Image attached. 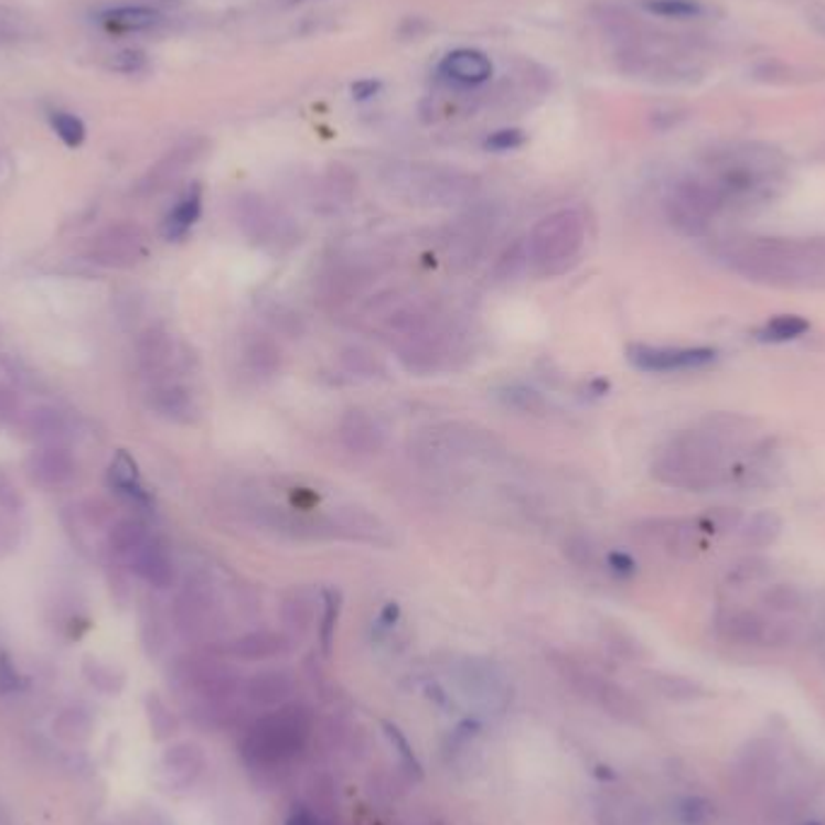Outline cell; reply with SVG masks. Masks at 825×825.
<instances>
[{"mask_svg": "<svg viewBox=\"0 0 825 825\" xmlns=\"http://www.w3.org/2000/svg\"><path fill=\"white\" fill-rule=\"evenodd\" d=\"M717 261L731 274L772 288H825V242L794 237L739 235L715 247Z\"/></svg>", "mask_w": 825, "mask_h": 825, "instance_id": "1", "label": "cell"}, {"mask_svg": "<svg viewBox=\"0 0 825 825\" xmlns=\"http://www.w3.org/2000/svg\"><path fill=\"white\" fill-rule=\"evenodd\" d=\"M737 451L717 440L703 425L674 435L652 461V479L683 493H710L733 483Z\"/></svg>", "mask_w": 825, "mask_h": 825, "instance_id": "2", "label": "cell"}, {"mask_svg": "<svg viewBox=\"0 0 825 825\" xmlns=\"http://www.w3.org/2000/svg\"><path fill=\"white\" fill-rule=\"evenodd\" d=\"M172 686L199 725L225 729L239 721L237 695L244 693L239 672L213 654H191L172 666Z\"/></svg>", "mask_w": 825, "mask_h": 825, "instance_id": "3", "label": "cell"}, {"mask_svg": "<svg viewBox=\"0 0 825 825\" xmlns=\"http://www.w3.org/2000/svg\"><path fill=\"white\" fill-rule=\"evenodd\" d=\"M705 176L717 189L725 211H741L775 196L784 179V167L775 150L763 146H733L715 154Z\"/></svg>", "mask_w": 825, "mask_h": 825, "instance_id": "4", "label": "cell"}, {"mask_svg": "<svg viewBox=\"0 0 825 825\" xmlns=\"http://www.w3.org/2000/svg\"><path fill=\"white\" fill-rule=\"evenodd\" d=\"M314 731V715L302 703H286L266 712L242 739V760L251 770L274 772L292 763Z\"/></svg>", "mask_w": 825, "mask_h": 825, "instance_id": "5", "label": "cell"}, {"mask_svg": "<svg viewBox=\"0 0 825 825\" xmlns=\"http://www.w3.org/2000/svg\"><path fill=\"white\" fill-rule=\"evenodd\" d=\"M410 451L422 467H459V463L493 459L502 442L481 425L444 420L420 428L410 440Z\"/></svg>", "mask_w": 825, "mask_h": 825, "instance_id": "6", "label": "cell"}, {"mask_svg": "<svg viewBox=\"0 0 825 825\" xmlns=\"http://www.w3.org/2000/svg\"><path fill=\"white\" fill-rule=\"evenodd\" d=\"M587 244L585 215L562 208L538 221L526 239L528 266L540 278H558L579 261Z\"/></svg>", "mask_w": 825, "mask_h": 825, "instance_id": "7", "label": "cell"}, {"mask_svg": "<svg viewBox=\"0 0 825 825\" xmlns=\"http://www.w3.org/2000/svg\"><path fill=\"white\" fill-rule=\"evenodd\" d=\"M389 184L398 196L422 208H449V205L467 203L475 191V182L469 174L428 164L396 167Z\"/></svg>", "mask_w": 825, "mask_h": 825, "instance_id": "8", "label": "cell"}, {"mask_svg": "<svg viewBox=\"0 0 825 825\" xmlns=\"http://www.w3.org/2000/svg\"><path fill=\"white\" fill-rule=\"evenodd\" d=\"M553 666L558 668L560 676L570 683V686L582 695V698L597 703L601 710L609 717H613L615 721H623V725H642V721L647 719L644 705L635 698L633 693L625 690L623 686H618L615 681H609L594 672H589V668L577 664L567 654H553Z\"/></svg>", "mask_w": 825, "mask_h": 825, "instance_id": "9", "label": "cell"}, {"mask_svg": "<svg viewBox=\"0 0 825 825\" xmlns=\"http://www.w3.org/2000/svg\"><path fill=\"white\" fill-rule=\"evenodd\" d=\"M664 211L668 223L686 237H703L710 232L715 217L725 211L717 189L710 179L686 176L668 191Z\"/></svg>", "mask_w": 825, "mask_h": 825, "instance_id": "10", "label": "cell"}, {"mask_svg": "<svg viewBox=\"0 0 825 825\" xmlns=\"http://www.w3.org/2000/svg\"><path fill=\"white\" fill-rule=\"evenodd\" d=\"M715 630L721 640L741 647H758V644H784L796 633V621L792 618L770 615L763 609H746V606H721L715 613Z\"/></svg>", "mask_w": 825, "mask_h": 825, "instance_id": "11", "label": "cell"}, {"mask_svg": "<svg viewBox=\"0 0 825 825\" xmlns=\"http://www.w3.org/2000/svg\"><path fill=\"white\" fill-rule=\"evenodd\" d=\"M237 227L254 247L266 251H288L300 242V232L290 217L256 193L237 201Z\"/></svg>", "mask_w": 825, "mask_h": 825, "instance_id": "12", "label": "cell"}, {"mask_svg": "<svg viewBox=\"0 0 825 825\" xmlns=\"http://www.w3.org/2000/svg\"><path fill=\"white\" fill-rule=\"evenodd\" d=\"M454 678L467 698L488 712H502L512 700V686L505 672L485 656L467 654L454 660Z\"/></svg>", "mask_w": 825, "mask_h": 825, "instance_id": "13", "label": "cell"}, {"mask_svg": "<svg viewBox=\"0 0 825 825\" xmlns=\"http://www.w3.org/2000/svg\"><path fill=\"white\" fill-rule=\"evenodd\" d=\"M633 536L640 544L666 553L668 558L690 560L705 546V528L700 519L686 517H650L633 526Z\"/></svg>", "mask_w": 825, "mask_h": 825, "instance_id": "14", "label": "cell"}, {"mask_svg": "<svg viewBox=\"0 0 825 825\" xmlns=\"http://www.w3.org/2000/svg\"><path fill=\"white\" fill-rule=\"evenodd\" d=\"M628 363L647 375H668V372H690L712 365L717 351L712 347H681V345H650L633 343L625 351Z\"/></svg>", "mask_w": 825, "mask_h": 825, "instance_id": "15", "label": "cell"}, {"mask_svg": "<svg viewBox=\"0 0 825 825\" xmlns=\"http://www.w3.org/2000/svg\"><path fill=\"white\" fill-rule=\"evenodd\" d=\"M221 603L205 582H191L174 601V623L189 640L211 638L221 630Z\"/></svg>", "mask_w": 825, "mask_h": 825, "instance_id": "16", "label": "cell"}, {"mask_svg": "<svg viewBox=\"0 0 825 825\" xmlns=\"http://www.w3.org/2000/svg\"><path fill=\"white\" fill-rule=\"evenodd\" d=\"M205 770V753L199 743L179 741L167 749L154 768V780L170 794L189 792Z\"/></svg>", "mask_w": 825, "mask_h": 825, "instance_id": "17", "label": "cell"}, {"mask_svg": "<svg viewBox=\"0 0 825 825\" xmlns=\"http://www.w3.org/2000/svg\"><path fill=\"white\" fill-rule=\"evenodd\" d=\"M148 237L138 225H114L93 244V261L109 268H131L148 259Z\"/></svg>", "mask_w": 825, "mask_h": 825, "instance_id": "18", "label": "cell"}, {"mask_svg": "<svg viewBox=\"0 0 825 825\" xmlns=\"http://www.w3.org/2000/svg\"><path fill=\"white\" fill-rule=\"evenodd\" d=\"M336 437L345 451H351L355 457H372L379 454L389 440V430H386L384 420L367 408H347L336 428Z\"/></svg>", "mask_w": 825, "mask_h": 825, "instance_id": "19", "label": "cell"}, {"mask_svg": "<svg viewBox=\"0 0 825 825\" xmlns=\"http://www.w3.org/2000/svg\"><path fill=\"white\" fill-rule=\"evenodd\" d=\"M495 229V215L488 208H473L463 213L459 221L449 227L447 237V256L451 264H463L469 266L479 259L485 239L493 235Z\"/></svg>", "mask_w": 825, "mask_h": 825, "instance_id": "20", "label": "cell"}, {"mask_svg": "<svg viewBox=\"0 0 825 825\" xmlns=\"http://www.w3.org/2000/svg\"><path fill=\"white\" fill-rule=\"evenodd\" d=\"M24 473H28L30 483L36 488H63L75 475V459L66 447L46 444L28 457Z\"/></svg>", "mask_w": 825, "mask_h": 825, "instance_id": "21", "label": "cell"}, {"mask_svg": "<svg viewBox=\"0 0 825 825\" xmlns=\"http://www.w3.org/2000/svg\"><path fill=\"white\" fill-rule=\"evenodd\" d=\"M321 613V591L300 585L288 589L280 601V621L286 628V635L292 638H307L317 625V618Z\"/></svg>", "mask_w": 825, "mask_h": 825, "instance_id": "22", "label": "cell"}, {"mask_svg": "<svg viewBox=\"0 0 825 825\" xmlns=\"http://www.w3.org/2000/svg\"><path fill=\"white\" fill-rule=\"evenodd\" d=\"M131 570L152 589H170L176 579V567L164 540L150 536L131 558Z\"/></svg>", "mask_w": 825, "mask_h": 825, "instance_id": "23", "label": "cell"}, {"mask_svg": "<svg viewBox=\"0 0 825 825\" xmlns=\"http://www.w3.org/2000/svg\"><path fill=\"white\" fill-rule=\"evenodd\" d=\"M150 406L158 416L182 425L196 422L201 416L196 396H193L186 384L176 379H160L154 384L150 392Z\"/></svg>", "mask_w": 825, "mask_h": 825, "instance_id": "24", "label": "cell"}, {"mask_svg": "<svg viewBox=\"0 0 825 825\" xmlns=\"http://www.w3.org/2000/svg\"><path fill=\"white\" fill-rule=\"evenodd\" d=\"M294 693V678L286 668H266L244 683V698L261 710H276Z\"/></svg>", "mask_w": 825, "mask_h": 825, "instance_id": "25", "label": "cell"}, {"mask_svg": "<svg viewBox=\"0 0 825 825\" xmlns=\"http://www.w3.org/2000/svg\"><path fill=\"white\" fill-rule=\"evenodd\" d=\"M440 75L459 85H483L495 75V66L479 49H454L440 61Z\"/></svg>", "mask_w": 825, "mask_h": 825, "instance_id": "26", "label": "cell"}, {"mask_svg": "<svg viewBox=\"0 0 825 825\" xmlns=\"http://www.w3.org/2000/svg\"><path fill=\"white\" fill-rule=\"evenodd\" d=\"M292 647V640L276 630H251L227 644V652L239 662H270L286 656Z\"/></svg>", "mask_w": 825, "mask_h": 825, "instance_id": "27", "label": "cell"}, {"mask_svg": "<svg viewBox=\"0 0 825 825\" xmlns=\"http://www.w3.org/2000/svg\"><path fill=\"white\" fill-rule=\"evenodd\" d=\"M282 363L280 345L266 333H249L242 343V365L254 379H268L278 375Z\"/></svg>", "mask_w": 825, "mask_h": 825, "instance_id": "28", "label": "cell"}, {"mask_svg": "<svg viewBox=\"0 0 825 825\" xmlns=\"http://www.w3.org/2000/svg\"><path fill=\"white\" fill-rule=\"evenodd\" d=\"M24 440H32L39 444H58L66 437V418L56 408L36 406L18 418Z\"/></svg>", "mask_w": 825, "mask_h": 825, "instance_id": "29", "label": "cell"}, {"mask_svg": "<svg viewBox=\"0 0 825 825\" xmlns=\"http://www.w3.org/2000/svg\"><path fill=\"white\" fill-rule=\"evenodd\" d=\"M201 213H203V193L199 184H193L184 196L176 201L174 208L167 213L164 223H162V237L167 242L184 239L191 232V227L199 223Z\"/></svg>", "mask_w": 825, "mask_h": 825, "instance_id": "30", "label": "cell"}, {"mask_svg": "<svg viewBox=\"0 0 825 825\" xmlns=\"http://www.w3.org/2000/svg\"><path fill=\"white\" fill-rule=\"evenodd\" d=\"M109 485L119 495L128 497L131 502H138V505H150V502H152L143 481H140L138 463L133 461L131 454H128V451H119V454L111 459Z\"/></svg>", "mask_w": 825, "mask_h": 825, "instance_id": "31", "label": "cell"}, {"mask_svg": "<svg viewBox=\"0 0 825 825\" xmlns=\"http://www.w3.org/2000/svg\"><path fill=\"white\" fill-rule=\"evenodd\" d=\"M101 24L111 34H128V32H146L160 24L162 15L158 10L148 6H119L101 12Z\"/></svg>", "mask_w": 825, "mask_h": 825, "instance_id": "32", "label": "cell"}, {"mask_svg": "<svg viewBox=\"0 0 825 825\" xmlns=\"http://www.w3.org/2000/svg\"><path fill=\"white\" fill-rule=\"evenodd\" d=\"M784 528V522L778 512L763 510L751 514L749 519H743L739 526V536L746 546L751 548H768L775 544Z\"/></svg>", "mask_w": 825, "mask_h": 825, "instance_id": "33", "label": "cell"}, {"mask_svg": "<svg viewBox=\"0 0 825 825\" xmlns=\"http://www.w3.org/2000/svg\"><path fill=\"white\" fill-rule=\"evenodd\" d=\"M199 152H201L199 143H186V146L174 148L164 160H160V164L154 167V170H150L143 186L148 191H158L170 182H174V179L182 174L189 164H193V160L199 158Z\"/></svg>", "mask_w": 825, "mask_h": 825, "instance_id": "34", "label": "cell"}, {"mask_svg": "<svg viewBox=\"0 0 825 825\" xmlns=\"http://www.w3.org/2000/svg\"><path fill=\"white\" fill-rule=\"evenodd\" d=\"M760 606L770 615L796 621V615L806 611V594L794 585H772L760 597Z\"/></svg>", "mask_w": 825, "mask_h": 825, "instance_id": "35", "label": "cell"}, {"mask_svg": "<svg viewBox=\"0 0 825 825\" xmlns=\"http://www.w3.org/2000/svg\"><path fill=\"white\" fill-rule=\"evenodd\" d=\"M150 538L148 526L140 519H119L111 524L107 534V546L114 556L131 558L133 553Z\"/></svg>", "mask_w": 825, "mask_h": 825, "instance_id": "36", "label": "cell"}, {"mask_svg": "<svg viewBox=\"0 0 825 825\" xmlns=\"http://www.w3.org/2000/svg\"><path fill=\"white\" fill-rule=\"evenodd\" d=\"M343 609V594L341 589L329 587L321 589V613H319V644L321 652L326 656L333 650V640H336V628H339V618Z\"/></svg>", "mask_w": 825, "mask_h": 825, "instance_id": "37", "label": "cell"}, {"mask_svg": "<svg viewBox=\"0 0 825 825\" xmlns=\"http://www.w3.org/2000/svg\"><path fill=\"white\" fill-rule=\"evenodd\" d=\"M808 321L799 314H780L775 319L765 321L763 326L756 331V339L760 343H790L802 339L808 331Z\"/></svg>", "mask_w": 825, "mask_h": 825, "instance_id": "38", "label": "cell"}, {"mask_svg": "<svg viewBox=\"0 0 825 825\" xmlns=\"http://www.w3.org/2000/svg\"><path fill=\"white\" fill-rule=\"evenodd\" d=\"M652 688L660 693L662 698L676 700V703L700 700L707 695V690L700 686L698 681H693L688 676H678V674H654Z\"/></svg>", "mask_w": 825, "mask_h": 825, "instance_id": "39", "label": "cell"}, {"mask_svg": "<svg viewBox=\"0 0 825 825\" xmlns=\"http://www.w3.org/2000/svg\"><path fill=\"white\" fill-rule=\"evenodd\" d=\"M54 731L66 743H85L95 731V719L81 707H68L54 719Z\"/></svg>", "mask_w": 825, "mask_h": 825, "instance_id": "40", "label": "cell"}, {"mask_svg": "<svg viewBox=\"0 0 825 825\" xmlns=\"http://www.w3.org/2000/svg\"><path fill=\"white\" fill-rule=\"evenodd\" d=\"M497 398L507 408L519 410V413H528V416H540V413L548 408V401L544 396H540V392H536L534 386H526V384L502 386V389L497 392Z\"/></svg>", "mask_w": 825, "mask_h": 825, "instance_id": "41", "label": "cell"}, {"mask_svg": "<svg viewBox=\"0 0 825 825\" xmlns=\"http://www.w3.org/2000/svg\"><path fill=\"white\" fill-rule=\"evenodd\" d=\"M772 575V562L760 558V556H749L741 558L739 562H733L727 570V585L731 589H741L749 585L765 582V579Z\"/></svg>", "mask_w": 825, "mask_h": 825, "instance_id": "42", "label": "cell"}, {"mask_svg": "<svg viewBox=\"0 0 825 825\" xmlns=\"http://www.w3.org/2000/svg\"><path fill=\"white\" fill-rule=\"evenodd\" d=\"M146 712H148V721H150V729H152L154 739L170 741L172 737H176L179 719L170 710V707H167V703L160 698V695H148Z\"/></svg>", "mask_w": 825, "mask_h": 825, "instance_id": "43", "label": "cell"}, {"mask_svg": "<svg viewBox=\"0 0 825 825\" xmlns=\"http://www.w3.org/2000/svg\"><path fill=\"white\" fill-rule=\"evenodd\" d=\"M382 729H384L386 739H389L392 749L396 751V756H398V760H401V765L406 768L408 775H413L416 780H420V778H422V765H420V760H418L416 751H413V746L408 743L406 733L401 731V727H396L394 721H384Z\"/></svg>", "mask_w": 825, "mask_h": 825, "instance_id": "44", "label": "cell"}, {"mask_svg": "<svg viewBox=\"0 0 825 825\" xmlns=\"http://www.w3.org/2000/svg\"><path fill=\"white\" fill-rule=\"evenodd\" d=\"M644 10L668 20H693L703 15V6L698 0H644Z\"/></svg>", "mask_w": 825, "mask_h": 825, "instance_id": "45", "label": "cell"}, {"mask_svg": "<svg viewBox=\"0 0 825 825\" xmlns=\"http://www.w3.org/2000/svg\"><path fill=\"white\" fill-rule=\"evenodd\" d=\"M341 365L345 367V372H351V375H357V377H379L386 372L375 355L357 345L345 347V351L341 353Z\"/></svg>", "mask_w": 825, "mask_h": 825, "instance_id": "46", "label": "cell"}, {"mask_svg": "<svg viewBox=\"0 0 825 825\" xmlns=\"http://www.w3.org/2000/svg\"><path fill=\"white\" fill-rule=\"evenodd\" d=\"M51 128L68 148H81L85 143V124L71 111H51Z\"/></svg>", "mask_w": 825, "mask_h": 825, "instance_id": "47", "label": "cell"}, {"mask_svg": "<svg viewBox=\"0 0 825 825\" xmlns=\"http://www.w3.org/2000/svg\"><path fill=\"white\" fill-rule=\"evenodd\" d=\"M681 825H710L715 821V806L703 796H686L676 806Z\"/></svg>", "mask_w": 825, "mask_h": 825, "instance_id": "48", "label": "cell"}, {"mask_svg": "<svg viewBox=\"0 0 825 825\" xmlns=\"http://www.w3.org/2000/svg\"><path fill=\"white\" fill-rule=\"evenodd\" d=\"M85 676L95 688L105 693H119L124 688V674L116 672L111 664H101L97 660H89L85 664Z\"/></svg>", "mask_w": 825, "mask_h": 825, "instance_id": "49", "label": "cell"}, {"mask_svg": "<svg viewBox=\"0 0 825 825\" xmlns=\"http://www.w3.org/2000/svg\"><path fill=\"white\" fill-rule=\"evenodd\" d=\"M743 522V514L733 507H715L700 517V524L705 534H727V532H739Z\"/></svg>", "mask_w": 825, "mask_h": 825, "instance_id": "50", "label": "cell"}, {"mask_svg": "<svg viewBox=\"0 0 825 825\" xmlns=\"http://www.w3.org/2000/svg\"><path fill=\"white\" fill-rule=\"evenodd\" d=\"M32 34L30 22L20 12L0 6V44H15Z\"/></svg>", "mask_w": 825, "mask_h": 825, "instance_id": "51", "label": "cell"}, {"mask_svg": "<svg viewBox=\"0 0 825 825\" xmlns=\"http://www.w3.org/2000/svg\"><path fill=\"white\" fill-rule=\"evenodd\" d=\"M309 799H312V811L326 821L329 811L336 806V794H333V784L329 778H314L309 784Z\"/></svg>", "mask_w": 825, "mask_h": 825, "instance_id": "52", "label": "cell"}, {"mask_svg": "<svg viewBox=\"0 0 825 825\" xmlns=\"http://www.w3.org/2000/svg\"><path fill=\"white\" fill-rule=\"evenodd\" d=\"M146 66H148V54L140 49H124L119 51V54H114L109 58V68L114 73H124V75L140 73V71H146Z\"/></svg>", "mask_w": 825, "mask_h": 825, "instance_id": "53", "label": "cell"}, {"mask_svg": "<svg viewBox=\"0 0 825 825\" xmlns=\"http://www.w3.org/2000/svg\"><path fill=\"white\" fill-rule=\"evenodd\" d=\"M524 131H519V128H500V131L490 133L485 138V150H493V152H510V150H517L524 146Z\"/></svg>", "mask_w": 825, "mask_h": 825, "instance_id": "54", "label": "cell"}, {"mask_svg": "<svg viewBox=\"0 0 825 825\" xmlns=\"http://www.w3.org/2000/svg\"><path fill=\"white\" fill-rule=\"evenodd\" d=\"M0 507L8 512H20L24 507L22 490L18 488L15 479L3 469H0Z\"/></svg>", "mask_w": 825, "mask_h": 825, "instance_id": "55", "label": "cell"}, {"mask_svg": "<svg viewBox=\"0 0 825 825\" xmlns=\"http://www.w3.org/2000/svg\"><path fill=\"white\" fill-rule=\"evenodd\" d=\"M606 567H609L615 577H623V579L633 577L638 570L633 556H628L625 550H611L609 556H606Z\"/></svg>", "mask_w": 825, "mask_h": 825, "instance_id": "56", "label": "cell"}, {"mask_svg": "<svg viewBox=\"0 0 825 825\" xmlns=\"http://www.w3.org/2000/svg\"><path fill=\"white\" fill-rule=\"evenodd\" d=\"M20 418V398L10 386L0 384V422H12Z\"/></svg>", "mask_w": 825, "mask_h": 825, "instance_id": "57", "label": "cell"}, {"mask_svg": "<svg viewBox=\"0 0 825 825\" xmlns=\"http://www.w3.org/2000/svg\"><path fill=\"white\" fill-rule=\"evenodd\" d=\"M18 681H20L18 672H15V668H12L10 660H8V656L0 654V688L12 690V688L18 686Z\"/></svg>", "mask_w": 825, "mask_h": 825, "instance_id": "58", "label": "cell"}, {"mask_svg": "<svg viewBox=\"0 0 825 825\" xmlns=\"http://www.w3.org/2000/svg\"><path fill=\"white\" fill-rule=\"evenodd\" d=\"M288 825H329L319 814H314L312 808H300L288 818Z\"/></svg>", "mask_w": 825, "mask_h": 825, "instance_id": "59", "label": "cell"}, {"mask_svg": "<svg viewBox=\"0 0 825 825\" xmlns=\"http://www.w3.org/2000/svg\"><path fill=\"white\" fill-rule=\"evenodd\" d=\"M379 89H382L379 81H357L353 85V97L355 99H369V97L379 95Z\"/></svg>", "mask_w": 825, "mask_h": 825, "instance_id": "60", "label": "cell"}, {"mask_svg": "<svg viewBox=\"0 0 825 825\" xmlns=\"http://www.w3.org/2000/svg\"><path fill=\"white\" fill-rule=\"evenodd\" d=\"M398 613H401V609H398V603H386L382 615H379V625L382 628H392L398 621Z\"/></svg>", "mask_w": 825, "mask_h": 825, "instance_id": "61", "label": "cell"}, {"mask_svg": "<svg viewBox=\"0 0 825 825\" xmlns=\"http://www.w3.org/2000/svg\"><path fill=\"white\" fill-rule=\"evenodd\" d=\"M808 22L814 24V30L825 36V8H814L808 15Z\"/></svg>", "mask_w": 825, "mask_h": 825, "instance_id": "62", "label": "cell"}, {"mask_svg": "<svg viewBox=\"0 0 825 825\" xmlns=\"http://www.w3.org/2000/svg\"><path fill=\"white\" fill-rule=\"evenodd\" d=\"M804 825H821V823H804Z\"/></svg>", "mask_w": 825, "mask_h": 825, "instance_id": "63", "label": "cell"}]
</instances>
